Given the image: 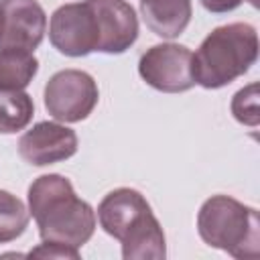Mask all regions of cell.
<instances>
[{
  "instance_id": "obj_9",
  "label": "cell",
  "mask_w": 260,
  "mask_h": 260,
  "mask_svg": "<svg viewBox=\"0 0 260 260\" xmlns=\"http://www.w3.org/2000/svg\"><path fill=\"white\" fill-rule=\"evenodd\" d=\"M0 49L35 51L47 32V14L37 0H2Z\"/></svg>"
},
{
  "instance_id": "obj_3",
  "label": "cell",
  "mask_w": 260,
  "mask_h": 260,
  "mask_svg": "<svg viewBox=\"0 0 260 260\" xmlns=\"http://www.w3.org/2000/svg\"><path fill=\"white\" fill-rule=\"evenodd\" d=\"M197 232L201 240L240 260L260 256V219L254 207L240 203L230 195H211L197 213Z\"/></svg>"
},
{
  "instance_id": "obj_6",
  "label": "cell",
  "mask_w": 260,
  "mask_h": 260,
  "mask_svg": "<svg viewBox=\"0 0 260 260\" xmlns=\"http://www.w3.org/2000/svg\"><path fill=\"white\" fill-rule=\"evenodd\" d=\"M51 45L67 57H85L98 51V24L87 2L59 6L49 22Z\"/></svg>"
},
{
  "instance_id": "obj_2",
  "label": "cell",
  "mask_w": 260,
  "mask_h": 260,
  "mask_svg": "<svg viewBox=\"0 0 260 260\" xmlns=\"http://www.w3.org/2000/svg\"><path fill=\"white\" fill-rule=\"evenodd\" d=\"M258 59V32L248 22L213 28L193 55V77L205 89H219L248 73Z\"/></svg>"
},
{
  "instance_id": "obj_4",
  "label": "cell",
  "mask_w": 260,
  "mask_h": 260,
  "mask_svg": "<svg viewBox=\"0 0 260 260\" xmlns=\"http://www.w3.org/2000/svg\"><path fill=\"white\" fill-rule=\"evenodd\" d=\"M45 110L59 122L73 124L85 120L100 100L95 79L81 69L57 71L45 85Z\"/></svg>"
},
{
  "instance_id": "obj_11",
  "label": "cell",
  "mask_w": 260,
  "mask_h": 260,
  "mask_svg": "<svg viewBox=\"0 0 260 260\" xmlns=\"http://www.w3.org/2000/svg\"><path fill=\"white\" fill-rule=\"evenodd\" d=\"M144 24L162 39L179 37L193 16L191 0H140Z\"/></svg>"
},
{
  "instance_id": "obj_17",
  "label": "cell",
  "mask_w": 260,
  "mask_h": 260,
  "mask_svg": "<svg viewBox=\"0 0 260 260\" xmlns=\"http://www.w3.org/2000/svg\"><path fill=\"white\" fill-rule=\"evenodd\" d=\"M28 256L30 258L35 256V258H73V260H77L79 250L65 246V244H57V242H43L37 248H32L28 252Z\"/></svg>"
},
{
  "instance_id": "obj_10",
  "label": "cell",
  "mask_w": 260,
  "mask_h": 260,
  "mask_svg": "<svg viewBox=\"0 0 260 260\" xmlns=\"http://www.w3.org/2000/svg\"><path fill=\"white\" fill-rule=\"evenodd\" d=\"M150 213L152 209L144 195L130 187L110 191L98 205V221L102 230L118 242Z\"/></svg>"
},
{
  "instance_id": "obj_8",
  "label": "cell",
  "mask_w": 260,
  "mask_h": 260,
  "mask_svg": "<svg viewBox=\"0 0 260 260\" xmlns=\"http://www.w3.org/2000/svg\"><path fill=\"white\" fill-rule=\"evenodd\" d=\"M77 152V134L59 122H37L18 138V154L35 167L71 158Z\"/></svg>"
},
{
  "instance_id": "obj_12",
  "label": "cell",
  "mask_w": 260,
  "mask_h": 260,
  "mask_svg": "<svg viewBox=\"0 0 260 260\" xmlns=\"http://www.w3.org/2000/svg\"><path fill=\"white\" fill-rule=\"evenodd\" d=\"M120 244L126 260H162L167 256L165 232L154 213L144 217L132 232H128Z\"/></svg>"
},
{
  "instance_id": "obj_16",
  "label": "cell",
  "mask_w": 260,
  "mask_h": 260,
  "mask_svg": "<svg viewBox=\"0 0 260 260\" xmlns=\"http://www.w3.org/2000/svg\"><path fill=\"white\" fill-rule=\"evenodd\" d=\"M232 114L240 124L258 126L260 110H258V83H250L234 93L232 98Z\"/></svg>"
},
{
  "instance_id": "obj_18",
  "label": "cell",
  "mask_w": 260,
  "mask_h": 260,
  "mask_svg": "<svg viewBox=\"0 0 260 260\" xmlns=\"http://www.w3.org/2000/svg\"><path fill=\"white\" fill-rule=\"evenodd\" d=\"M201 6L213 14H225V12H232L236 10L244 0H199ZM252 6H258V0H248Z\"/></svg>"
},
{
  "instance_id": "obj_1",
  "label": "cell",
  "mask_w": 260,
  "mask_h": 260,
  "mask_svg": "<svg viewBox=\"0 0 260 260\" xmlns=\"http://www.w3.org/2000/svg\"><path fill=\"white\" fill-rule=\"evenodd\" d=\"M28 213L37 221L43 242H57L79 250L95 232L93 207L75 195L69 179L57 173L41 175L30 183Z\"/></svg>"
},
{
  "instance_id": "obj_14",
  "label": "cell",
  "mask_w": 260,
  "mask_h": 260,
  "mask_svg": "<svg viewBox=\"0 0 260 260\" xmlns=\"http://www.w3.org/2000/svg\"><path fill=\"white\" fill-rule=\"evenodd\" d=\"M35 114V102L24 89H0V134L24 130Z\"/></svg>"
},
{
  "instance_id": "obj_19",
  "label": "cell",
  "mask_w": 260,
  "mask_h": 260,
  "mask_svg": "<svg viewBox=\"0 0 260 260\" xmlns=\"http://www.w3.org/2000/svg\"><path fill=\"white\" fill-rule=\"evenodd\" d=\"M0 35H2V6H0Z\"/></svg>"
},
{
  "instance_id": "obj_15",
  "label": "cell",
  "mask_w": 260,
  "mask_h": 260,
  "mask_svg": "<svg viewBox=\"0 0 260 260\" xmlns=\"http://www.w3.org/2000/svg\"><path fill=\"white\" fill-rule=\"evenodd\" d=\"M30 213L26 205L10 191L0 189V244H8L24 234Z\"/></svg>"
},
{
  "instance_id": "obj_5",
  "label": "cell",
  "mask_w": 260,
  "mask_h": 260,
  "mask_svg": "<svg viewBox=\"0 0 260 260\" xmlns=\"http://www.w3.org/2000/svg\"><path fill=\"white\" fill-rule=\"evenodd\" d=\"M140 77L154 89L165 93H181L195 85L193 77V53L185 45L177 43H160L146 53H142L138 61Z\"/></svg>"
},
{
  "instance_id": "obj_7",
  "label": "cell",
  "mask_w": 260,
  "mask_h": 260,
  "mask_svg": "<svg viewBox=\"0 0 260 260\" xmlns=\"http://www.w3.org/2000/svg\"><path fill=\"white\" fill-rule=\"evenodd\" d=\"M98 24V51L120 55L138 39V18L126 0H85Z\"/></svg>"
},
{
  "instance_id": "obj_13",
  "label": "cell",
  "mask_w": 260,
  "mask_h": 260,
  "mask_svg": "<svg viewBox=\"0 0 260 260\" xmlns=\"http://www.w3.org/2000/svg\"><path fill=\"white\" fill-rule=\"evenodd\" d=\"M39 71L32 51L6 47L0 49V89H24Z\"/></svg>"
}]
</instances>
